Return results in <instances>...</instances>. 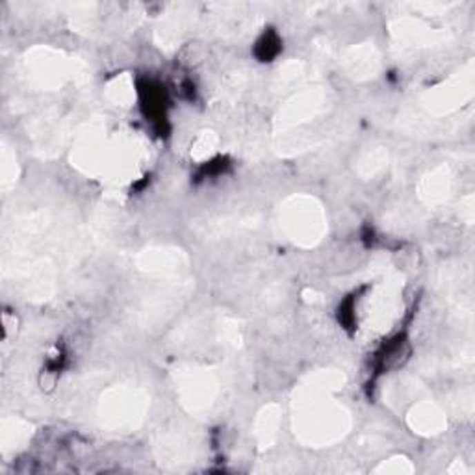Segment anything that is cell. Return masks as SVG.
Returning a JSON list of instances; mask_svg holds the SVG:
<instances>
[{
  "label": "cell",
  "mask_w": 475,
  "mask_h": 475,
  "mask_svg": "<svg viewBox=\"0 0 475 475\" xmlns=\"http://www.w3.org/2000/svg\"><path fill=\"white\" fill-rule=\"evenodd\" d=\"M444 418L434 407H423L418 410V416H414V427L422 429V433H436L442 427Z\"/></svg>",
  "instance_id": "obj_1"
}]
</instances>
